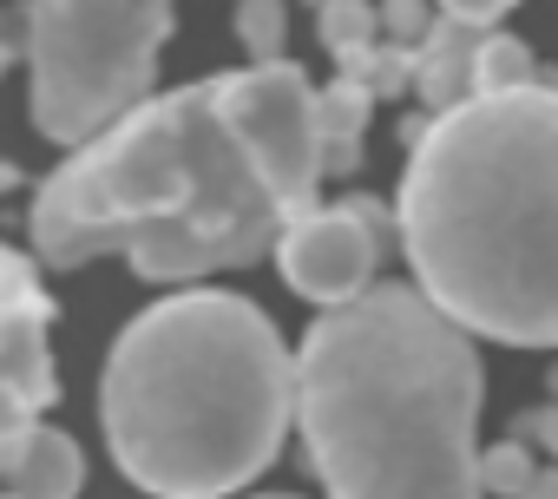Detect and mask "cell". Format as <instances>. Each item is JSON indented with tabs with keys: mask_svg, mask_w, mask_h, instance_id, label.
<instances>
[{
	"mask_svg": "<svg viewBox=\"0 0 558 499\" xmlns=\"http://www.w3.org/2000/svg\"><path fill=\"white\" fill-rule=\"evenodd\" d=\"M323 178L316 86L269 60L158 93L80 145L34 191L27 236L47 270L119 249L145 283H197L276 257Z\"/></svg>",
	"mask_w": 558,
	"mask_h": 499,
	"instance_id": "1",
	"label": "cell"
},
{
	"mask_svg": "<svg viewBox=\"0 0 558 499\" xmlns=\"http://www.w3.org/2000/svg\"><path fill=\"white\" fill-rule=\"evenodd\" d=\"M401 138L395 236L421 296L466 336L558 349V93H480Z\"/></svg>",
	"mask_w": 558,
	"mask_h": 499,
	"instance_id": "2",
	"label": "cell"
},
{
	"mask_svg": "<svg viewBox=\"0 0 558 499\" xmlns=\"http://www.w3.org/2000/svg\"><path fill=\"white\" fill-rule=\"evenodd\" d=\"M480 401L473 336L421 283L323 309L296 349V427L329 499H486Z\"/></svg>",
	"mask_w": 558,
	"mask_h": 499,
	"instance_id": "3",
	"label": "cell"
},
{
	"mask_svg": "<svg viewBox=\"0 0 558 499\" xmlns=\"http://www.w3.org/2000/svg\"><path fill=\"white\" fill-rule=\"evenodd\" d=\"M296 421V355L250 296L178 290L138 309L99 375L119 473L158 499L243 492Z\"/></svg>",
	"mask_w": 558,
	"mask_h": 499,
	"instance_id": "4",
	"label": "cell"
},
{
	"mask_svg": "<svg viewBox=\"0 0 558 499\" xmlns=\"http://www.w3.org/2000/svg\"><path fill=\"white\" fill-rule=\"evenodd\" d=\"M171 0H27V106L53 145H93L151 99Z\"/></svg>",
	"mask_w": 558,
	"mask_h": 499,
	"instance_id": "5",
	"label": "cell"
},
{
	"mask_svg": "<svg viewBox=\"0 0 558 499\" xmlns=\"http://www.w3.org/2000/svg\"><path fill=\"white\" fill-rule=\"evenodd\" d=\"M388 210L375 197H342V204H316L276 249L283 283L316 303V309H349L375 290L381 257H388Z\"/></svg>",
	"mask_w": 558,
	"mask_h": 499,
	"instance_id": "6",
	"label": "cell"
},
{
	"mask_svg": "<svg viewBox=\"0 0 558 499\" xmlns=\"http://www.w3.org/2000/svg\"><path fill=\"white\" fill-rule=\"evenodd\" d=\"M0 394H8V427L40 421L60 394L53 368V296L40 290V270L27 249L0 257Z\"/></svg>",
	"mask_w": 558,
	"mask_h": 499,
	"instance_id": "7",
	"label": "cell"
},
{
	"mask_svg": "<svg viewBox=\"0 0 558 499\" xmlns=\"http://www.w3.org/2000/svg\"><path fill=\"white\" fill-rule=\"evenodd\" d=\"M0 466H8V492H21V499H80V486H86L80 440L60 427H40V421H14L0 434Z\"/></svg>",
	"mask_w": 558,
	"mask_h": 499,
	"instance_id": "8",
	"label": "cell"
},
{
	"mask_svg": "<svg viewBox=\"0 0 558 499\" xmlns=\"http://www.w3.org/2000/svg\"><path fill=\"white\" fill-rule=\"evenodd\" d=\"M473 53H480V27L440 14L434 34H427V47L414 53V93H421L427 119H440V112H453V106L473 99Z\"/></svg>",
	"mask_w": 558,
	"mask_h": 499,
	"instance_id": "9",
	"label": "cell"
},
{
	"mask_svg": "<svg viewBox=\"0 0 558 499\" xmlns=\"http://www.w3.org/2000/svg\"><path fill=\"white\" fill-rule=\"evenodd\" d=\"M368 106L375 93L349 73H336L316 93V125H323V171L329 178H355L362 171V132H368Z\"/></svg>",
	"mask_w": 558,
	"mask_h": 499,
	"instance_id": "10",
	"label": "cell"
},
{
	"mask_svg": "<svg viewBox=\"0 0 558 499\" xmlns=\"http://www.w3.org/2000/svg\"><path fill=\"white\" fill-rule=\"evenodd\" d=\"M538 86V60L519 34H480V53H473V99L480 93H525Z\"/></svg>",
	"mask_w": 558,
	"mask_h": 499,
	"instance_id": "11",
	"label": "cell"
},
{
	"mask_svg": "<svg viewBox=\"0 0 558 499\" xmlns=\"http://www.w3.org/2000/svg\"><path fill=\"white\" fill-rule=\"evenodd\" d=\"M316 21H323V47L336 66H355L362 53L381 47V8H368V0H329Z\"/></svg>",
	"mask_w": 558,
	"mask_h": 499,
	"instance_id": "12",
	"label": "cell"
},
{
	"mask_svg": "<svg viewBox=\"0 0 558 499\" xmlns=\"http://www.w3.org/2000/svg\"><path fill=\"white\" fill-rule=\"evenodd\" d=\"M236 40H243L250 66L283 60V40H290V8H283V0H236Z\"/></svg>",
	"mask_w": 558,
	"mask_h": 499,
	"instance_id": "13",
	"label": "cell"
},
{
	"mask_svg": "<svg viewBox=\"0 0 558 499\" xmlns=\"http://www.w3.org/2000/svg\"><path fill=\"white\" fill-rule=\"evenodd\" d=\"M532 479H538V466H532V447L525 440H499V447H486L480 453V486L486 492H499V499H519V492H532Z\"/></svg>",
	"mask_w": 558,
	"mask_h": 499,
	"instance_id": "14",
	"label": "cell"
},
{
	"mask_svg": "<svg viewBox=\"0 0 558 499\" xmlns=\"http://www.w3.org/2000/svg\"><path fill=\"white\" fill-rule=\"evenodd\" d=\"M349 80H362L375 99H395V93H414V53L408 47H395V40H381L375 53H362L355 66H342Z\"/></svg>",
	"mask_w": 558,
	"mask_h": 499,
	"instance_id": "15",
	"label": "cell"
},
{
	"mask_svg": "<svg viewBox=\"0 0 558 499\" xmlns=\"http://www.w3.org/2000/svg\"><path fill=\"white\" fill-rule=\"evenodd\" d=\"M434 21H440L434 0H381V40H395V47H408V53L427 47Z\"/></svg>",
	"mask_w": 558,
	"mask_h": 499,
	"instance_id": "16",
	"label": "cell"
},
{
	"mask_svg": "<svg viewBox=\"0 0 558 499\" xmlns=\"http://www.w3.org/2000/svg\"><path fill=\"white\" fill-rule=\"evenodd\" d=\"M434 8L447 14V21H466V27H480V34H493V21H506L519 0H434Z\"/></svg>",
	"mask_w": 558,
	"mask_h": 499,
	"instance_id": "17",
	"label": "cell"
},
{
	"mask_svg": "<svg viewBox=\"0 0 558 499\" xmlns=\"http://www.w3.org/2000/svg\"><path fill=\"white\" fill-rule=\"evenodd\" d=\"M512 440H525V447H551V460H558V401L519 414V421H512Z\"/></svg>",
	"mask_w": 558,
	"mask_h": 499,
	"instance_id": "18",
	"label": "cell"
},
{
	"mask_svg": "<svg viewBox=\"0 0 558 499\" xmlns=\"http://www.w3.org/2000/svg\"><path fill=\"white\" fill-rule=\"evenodd\" d=\"M519 499H558V466H545V473L532 479V492H519Z\"/></svg>",
	"mask_w": 558,
	"mask_h": 499,
	"instance_id": "19",
	"label": "cell"
},
{
	"mask_svg": "<svg viewBox=\"0 0 558 499\" xmlns=\"http://www.w3.org/2000/svg\"><path fill=\"white\" fill-rule=\"evenodd\" d=\"M256 499H296V492H256Z\"/></svg>",
	"mask_w": 558,
	"mask_h": 499,
	"instance_id": "20",
	"label": "cell"
},
{
	"mask_svg": "<svg viewBox=\"0 0 558 499\" xmlns=\"http://www.w3.org/2000/svg\"><path fill=\"white\" fill-rule=\"evenodd\" d=\"M551 388H558V368H551Z\"/></svg>",
	"mask_w": 558,
	"mask_h": 499,
	"instance_id": "21",
	"label": "cell"
},
{
	"mask_svg": "<svg viewBox=\"0 0 558 499\" xmlns=\"http://www.w3.org/2000/svg\"><path fill=\"white\" fill-rule=\"evenodd\" d=\"M8 499H21V492H8Z\"/></svg>",
	"mask_w": 558,
	"mask_h": 499,
	"instance_id": "22",
	"label": "cell"
}]
</instances>
